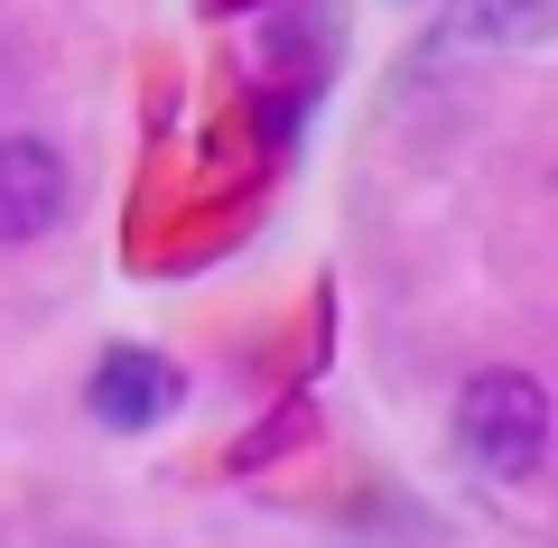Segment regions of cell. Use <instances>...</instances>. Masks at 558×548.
<instances>
[{
    "label": "cell",
    "mask_w": 558,
    "mask_h": 548,
    "mask_svg": "<svg viewBox=\"0 0 558 548\" xmlns=\"http://www.w3.org/2000/svg\"><path fill=\"white\" fill-rule=\"evenodd\" d=\"M457 455L494 484H531L549 455V391L531 373H475L457 391Z\"/></svg>",
    "instance_id": "obj_1"
},
{
    "label": "cell",
    "mask_w": 558,
    "mask_h": 548,
    "mask_svg": "<svg viewBox=\"0 0 558 548\" xmlns=\"http://www.w3.org/2000/svg\"><path fill=\"white\" fill-rule=\"evenodd\" d=\"M65 205H75V168H65V149L38 139V131H10V139H0V242L57 233Z\"/></svg>",
    "instance_id": "obj_2"
},
{
    "label": "cell",
    "mask_w": 558,
    "mask_h": 548,
    "mask_svg": "<svg viewBox=\"0 0 558 548\" xmlns=\"http://www.w3.org/2000/svg\"><path fill=\"white\" fill-rule=\"evenodd\" d=\"M178 400H186V381L168 373L149 344H112L94 363V418H102V428H121V437H131V428H159Z\"/></svg>",
    "instance_id": "obj_3"
},
{
    "label": "cell",
    "mask_w": 558,
    "mask_h": 548,
    "mask_svg": "<svg viewBox=\"0 0 558 548\" xmlns=\"http://www.w3.org/2000/svg\"><path fill=\"white\" fill-rule=\"evenodd\" d=\"M549 38V0H457L438 20L447 57H475V47H539Z\"/></svg>",
    "instance_id": "obj_4"
}]
</instances>
